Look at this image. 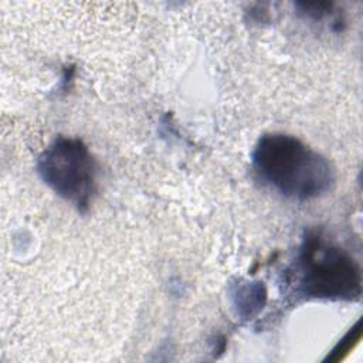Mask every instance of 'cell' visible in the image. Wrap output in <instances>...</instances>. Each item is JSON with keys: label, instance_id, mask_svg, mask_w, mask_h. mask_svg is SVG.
I'll return each instance as SVG.
<instances>
[{"label": "cell", "instance_id": "cell-1", "mask_svg": "<svg viewBox=\"0 0 363 363\" xmlns=\"http://www.w3.org/2000/svg\"><path fill=\"white\" fill-rule=\"evenodd\" d=\"M257 176L284 197L308 201L330 191L335 170L329 160L295 136L267 133L251 153Z\"/></svg>", "mask_w": 363, "mask_h": 363}, {"label": "cell", "instance_id": "cell-2", "mask_svg": "<svg viewBox=\"0 0 363 363\" xmlns=\"http://www.w3.org/2000/svg\"><path fill=\"white\" fill-rule=\"evenodd\" d=\"M294 294L303 299L356 301L362 295L357 261L318 231H308L289 272Z\"/></svg>", "mask_w": 363, "mask_h": 363}, {"label": "cell", "instance_id": "cell-3", "mask_svg": "<svg viewBox=\"0 0 363 363\" xmlns=\"http://www.w3.org/2000/svg\"><path fill=\"white\" fill-rule=\"evenodd\" d=\"M37 170L52 191L78 210H86L95 190V163L79 139L57 138L38 156Z\"/></svg>", "mask_w": 363, "mask_h": 363}, {"label": "cell", "instance_id": "cell-4", "mask_svg": "<svg viewBox=\"0 0 363 363\" xmlns=\"http://www.w3.org/2000/svg\"><path fill=\"white\" fill-rule=\"evenodd\" d=\"M362 336V326H360V320L356 322L354 328H352L347 335L339 342V345L332 350V356L328 357L329 360H340L343 357V353H347L354 343H357V340Z\"/></svg>", "mask_w": 363, "mask_h": 363}]
</instances>
